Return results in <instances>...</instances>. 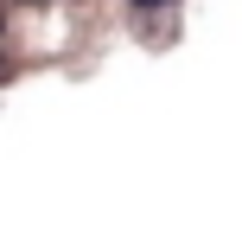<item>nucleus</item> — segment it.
<instances>
[{"label": "nucleus", "instance_id": "obj_1", "mask_svg": "<svg viewBox=\"0 0 242 249\" xmlns=\"http://www.w3.org/2000/svg\"><path fill=\"white\" fill-rule=\"evenodd\" d=\"M134 7H160V0H134Z\"/></svg>", "mask_w": 242, "mask_h": 249}]
</instances>
